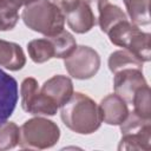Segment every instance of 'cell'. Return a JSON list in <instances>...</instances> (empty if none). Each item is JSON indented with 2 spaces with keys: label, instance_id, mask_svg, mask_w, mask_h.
I'll return each instance as SVG.
<instances>
[{
  "label": "cell",
  "instance_id": "obj_1",
  "mask_svg": "<svg viewBox=\"0 0 151 151\" xmlns=\"http://www.w3.org/2000/svg\"><path fill=\"white\" fill-rule=\"evenodd\" d=\"M60 117L66 127L79 134H91L103 123L96 101L80 92L73 93L61 106Z\"/></svg>",
  "mask_w": 151,
  "mask_h": 151
},
{
  "label": "cell",
  "instance_id": "obj_2",
  "mask_svg": "<svg viewBox=\"0 0 151 151\" xmlns=\"http://www.w3.org/2000/svg\"><path fill=\"white\" fill-rule=\"evenodd\" d=\"M21 18L28 28L45 37L58 34L65 25V15L50 0H38L25 6Z\"/></svg>",
  "mask_w": 151,
  "mask_h": 151
},
{
  "label": "cell",
  "instance_id": "obj_3",
  "mask_svg": "<svg viewBox=\"0 0 151 151\" xmlns=\"http://www.w3.org/2000/svg\"><path fill=\"white\" fill-rule=\"evenodd\" d=\"M107 35L113 45L124 47L143 63L151 60V34L143 32L133 22L129 20L119 21L109 31Z\"/></svg>",
  "mask_w": 151,
  "mask_h": 151
},
{
  "label": "cell",
  "instance_id": "obj_4",
  "mask_svg": "<svg viewBox=\"0 0 151 151\" xmlns=\"http://www.w3.org/2000/svg\"><path fill=\"white\" fill-rule=\"evenodd\" d=\"M60 138L58 125L44 117L26 120L20 127L19 145L28 150H44L54 146Z\"/></svg>",
  "mask_w": 151,
  "mask_h": 151
},
{
  "label": "cell",
  "instance_id": "obj_5",
  "mask_svg": "<svg viewBox=\"0 0 151 151\" xmlns=\"http://www.w3.org/2000/svg\"><path fill=\"white\" fill-rule=\"evenodd\" d=\"M64 66L68 74L76 79L85 80L97 74L100 67V57L88 46H78L64 59Z\"/></svg>",
  "mask_w": 151,
  "mask_h": 151
},
{
  "label": "cell",
  "instance_id": "obj_6",
  "mask_svg": "<svg viewBox=\"0 0 151 151\" xmlns=\"http://www.w3.org/2000/svg\"><path fill=\"white\" fill-rule=\"evenodd\" d=\"M21 106L24 111L33 116H54L58 106L44 93H41L38 81L32 78H25L20 86Z\"/></svg>",
  "mask_w": 151,
  "mask_h": 151
},
{
  "label": "cell",
  "instance_id": "obj_7",
  "mask_svg": "<svg viewBox=\"0 0 151 151\" xmlns=\"http://www.w3.org/2000/svg\"><path fill=\"white\" fill-rule=\"evenodd\" d=\"M147 85L142 70L139 68H123L114 73L113 88L114 93L122 97L126 103H131L136 91Z\"/></svg>",
  "mask_w": 151,
  "mask_h": 151
},
{
  "label": "cell",
  "instance_id": "obj_8",
  "mask_svg": "<svg viewBox=\"0 0 151 151\" xmlns=\"http://www.w3.org/2000/svg\"><path fill=\"white\" fill-rule=\"evenodd\" d=\"M19 98L17 80L0 68V124L7 122L15 110Z\"/></svg>",
  "mask_w": 151,
  "mask_h": 151
},
{
  "label": "cell",
  "instance_id": "obj_9",
  "mask_svg": "<svg viewBox=\"0 0 151 151\" xmlns=\"http://www.w3.org/2000/svg\"><path fill=\"white\" fill-rule=\"evenodd\" d=\"M68 27L79 34L91 31L97 25L92 0H80L78 6L65 17Z\"/></svg>",
  "mask_w": 151,
  "mask_h": 151
},
{
  "label": "cell",
  "instance_id": "obj_10",
  "mask_svg": "<svg viewBox=\"0 0 151 151\" xmlns=\"http://www.w3.org/2000/svg\"><path fill=\"white\" fill-rule=\"evenodd\" d=\"M101 122L109 125H120L129 114L126 101L118 94H109L98 105Z\"/></svg>",
  "mask_w": 151,
  "mask_h": 151
},
{
  "label": "cell",
  "instance_id": "obj_11",
  "mask_svg": "<svg viewBox=\"0 0 151 151\" xmlns=\"http://www.w3.org/2000/svg\"><path fill=\"white\" fill-rule=\"evenodd\" d=\"M40 91L58 107H61L73 94V83L68 77L58 74L46 80Z\"/></svg>",
  "mask_w": 151,
  "mask_h": 151
},
{
  "label": "cell",
  "instance_id": "obj_12",
  "mask_svg": "<svg viewBox=\"0 0 151 151\" xmlns=\"http://www.w3.org/2000/svg\"><path fill=\"white\" fill-rule=\"evenodd\" d=\"M93 4L97 8L98 17L97 24L104 33H109V31L119 21L127 20L126 14L116 5L111 4L109 0H93Z\"/></svg>",
  "mask_w": 151,
  "mask_h": 151
},
{
  "label": "cell",
  "instance_id": "obj_13",
  "mask_svg": "<svg viewBox=\"0 0 151 151\" xmlns=\"http://www.w3.org/2000/svg\"><path fill=\"white\" fill-rule=\"evenodd\" d=\"M25 64V53L18 44L0 39V66L9 71H19Z\"/></svg>",
  "mask_w": 151,
  "mask_h": 151
},
{
  "label": "cell",
  "instance_id": "obj_14",
  "mask_svg": "<svg viewBox=\"0 0 151 151\" xmlns=\"http://www.w3.org/2000/svg\"><path fill=\"white\" fill-rule=\"evenodd\" d=\"M151 149V129L122 134L118 150H145Z\"/></svg>",
  "mask_w": 151,
  "mask_h": 151
},
{
  "label": "cell",
  "instance_id": "obj_15",
  "mask_svg": "<svg viewBox=\"0 0 151 151\" xmlns=\"http://www.w3.org/2000/svg\"><path fill=\"white\" fill-rule=\"evenodd\" d=\"M107 65L112 73H117L118 71L129 67L139 68V70L143 68V61L126 50H119L111 53L109 57Z\"/></svg>",
  "mask_w": 151,
  "mask_h": 151
},
{
  "label": "cell",
  "instance_id": "obj_16",
  "mask_svg": "<svg viewBox=\"0 0 151 151\" xmlns=\"http://www.w3.org/2000/svg\"><path fill=\"white\" fill-rule=\"evenodd\" d=\"M27 51L29 58L35 64H42L54 58V48L47 37L42 39L31 40L27 44Z\"/></svg>",
  "mask_w": 151,
  "mask_h": 151
},
{
  "label": "cell",
  "instance_id": "obj_17",
  "mask_svg": "<svg viewBox=\"0 0 151 151\" xmlns=\"http://www.w3.org/2000/svg\"><path fill=\"white\" fill-rule=\"evenodd\" d=\"M131 22L144 26L150 24V0H123Z\"/></svg>",
  "mask_w": 151,
  "mask_h": 151
},
{
  "label": "cell",
  "instance_id": "obj_18",
  "mask_svg": "<svg viewBox=\"0 0 151 151\" xmlns=\"http://www.w3.org/2000/svg\"><path fill=\"white\" fill-rule=\"evenodd\" d=\"M50 39V41L53 45L54 48V58H60V59H65L67 58L77 47V42L74 37L63 29L61 32H59L55 35L52 37H47Z\"/></svg>",
  "mask_w": 151,
  "mask_h": 151
},
{
  "label": "cell",
  "instance_id": "obj_19",
  "mask_svg": "<svg viewBox=\"0 0 151 151\" xmlns=\"http://www.w3.org/2000/svg\"><path fill=\"white\" fill-rule=\"evenodd\" d=\"M20 129L13 122L0 124V151L9 150L19 144Z\"/></svg>",
  "mask_w": 151,
  "mask_h": 151
},
{
  "label": "cell",
  "instance_id": "obj_20",
  "mask_svg": "<svg viewBox=\"0 0 151 151\" xmlns=\"http://www.w3.org/2000/svg\"><path fill=\"white\" fill-rule=\"evenodd\" d=\"M19 9L9 0H0V31L14 28L19 20Z\"/></svg>",
  "mask_w": 151,
  "mask_h": 151
},
{
  "label": "cell",
  "instance_id": "obj_21",
  "mask_svg": "<svg viewBox=\"0 0 151 151\" xmlns=\"http://www.w3.org/2000/svg\"><path fill=\"white\" fill-rule=\"evenodd\" d=\"M134 112L139 114L143 118L151 119V107H150V87L149 85H145L140 88H138L132 98Z\"/></svg>",
  "mask_w": 151,
  "mask_h": 151
},
{
  "label": "cell",
  "instance_id": "obj_22",
  "mask_svg": "<svg viewBox=\"0 0 151 151\" xmlns=\"http://www.w3.org/2000/svg\"><path fill=\"white\" fill-rule=\"evenodd\" d=\"M79 1L80 0H52V2L61 11L65 17L78 6Z\"/></svg>",
  "mask_w": 151,
  "mask_h": 151
},
{
  "label": "cell",
  "instance_id": "obj_23",
  "mask_svg": "<svg viewBox=\"0 0 151 151\" xmlns=\"http://www.w3.org/2000/svg\"><path fill=\"white\" fill-rule=\"evenodd\" d=\"M11 2H13L18 8H20L21 6H27V5H31L38 0H9Z\"/></svg>",
  "mask_w": 151,
  "mask_h": 151
}]
</instances>
